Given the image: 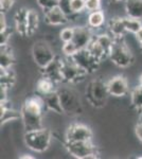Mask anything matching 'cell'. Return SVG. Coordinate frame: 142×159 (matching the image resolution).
<instances>
[{
    "instance_id": "obj_1",
    "label": "cell",
    "mask_w": 142,
    "mask_h": 159,
    "mask_svg": "<svg viewBox=\"0 0 142 159\" xmlns=\"http://www.w3.org/2000/svg\"><path fill=\"white\" fill-rule=\"evenodd\" d=\"M46 105L44 98L40 94L29 97L25 100L21 105V120L24 122L25 132L42 129L43 126V115L45 111Z\"/></svg>"
},
{
    "instance_id": "obj_2",
    "label": "cell",
    "mask_w": 142,
    "mask_h": 159,
    "mask_svg": "<svg viewBox=\"0 0 142 159\" xmlns=\"http://www.w3.org/2000/svg\"><path fill=\"white\" fill-rule=\"evenodd\" d=\"M109 91L107 88V82H104L102 79H94L86 87L85 97L86 100L94 107L101 108L107 102L109 97Z\"/></svg>"
},
{
    "instance_id": "obj_3",
    "label": "cell",
    "mask_w": 142,
    "mask_h": 159,
    "mask_svg": "<svg viewBox=\"0 0 142 159\" xmlns=\"http://www.w3.org/2000/svg\"><path fill=\"white\" fill-rule=\"evenodd\" d=\"M52 135L46 127L29 130L25 134V143L30 150L36 153H44L50 147Z\"/></svg>"
},
{
    "instance_id": "obj_4",
    "label": "cell",
    "mask_w": 142,
    "mask_h": 159,
    "mask_svg": "<svg viewBox=\"0 0 142 159\" xmlns=\"http://www.w3.org/2000/svg\"><path fill=\"white\" fill-rule=\"evenodd\" d=\"M110 61L118 66L119 68H127L134 64L135 57L127 45H126L124 38L115 39L112 45V51L109 54Z\"/></svg>"
},
{
    "instance_id": "obj_5",
    "label": "cell",
    "mask_w": 142,
    "mask_h": 159,
    "mask_svg": "<svg viewBox=\"0 0 142 159\" xmlns=\"http://www.w3.org/2000/svg\"><path fill=\"white\" fill-rule=\"evenodd\" d=\"M65 148L72 157L77 159L98 158L100 155L99 148L92 143V141H65Z\"/></svg>"
},
{
    "instance_id": "obj_6",
    "label": "cell",
    "mask_w": 142,
    "mask_h": 159,
    "mask_svg": "<svg viewBox=\"0 0 142 159\" xmlns=\"http://www.w3.org/2000/svg\"><path fill=\"white\" fill-rule=\"evenodd\" d=\"M57 92L59 94L64 114L68 116H77L82 114L83 107L81 104V100L76 91L69 88H58Z\"/></svg>"
},
{
    "instance_id": "obj_7",
    "label": "cell",
    "mask_w": 142,
    "mask_h": 159,
    "mask_svg": "<svg viewBox=\"0 0 142 159\" xmlns=\"http://www.w3.org/2000/svg\"><path fill=\"white\" fill-rule=\"evenodd\" d=\"M88 75L86 71H84L76 63L72 60V57H62V76H63V83L67 84H76Z\"/></svg>"
},
{
    "instance_id": "obj_8",
    "label": "cell",
    "mask_w": 142,
    "mask_h": 159,
    "mask_svg": "<svg viewBox=\"0 0 142 159\" xmlns=\"http://www.w3.org/2000/svg\"><path fill=\"white\" fill-rule=\"evenodd\" d=\"M32 55L36 65L40 69L45 68L56 57V54L50 47V45H48L44 40H39L34 43L32 48Z\"/></svg>"
},
{
    "instance_id": "obj_9",
    "label": "cell",
    "mask_w": 142,
    "mask_h": 159,
    "mask_svg": "<svg viewBox=\"0 0 142 159\" xmlns=\"http://www.w3.org/2000/svg\"><path fill=\"white\" fill-rule=\"evenodd\" d=\"M72 60L76 63L77 66H80L84 71L87 73H94L98 68H99L101 61H99L94 57L87 48L85 49H80L77 52L72 56Z\"/></svg>"
},
{
    "instance_id": "obj_10",
    "label": "cell",
    "mask_w": 142,
    "mask_h": 159,
    "mask_svg": "<svg viewBox=\"0 0 142 159\" xmlns=\"http://www.w3.org/2000/svg\"><path fill=\"white\" fill-rule=\"evenodd\" d=\"M65 141H92V130L89 126L82 123H72L66 132Z\"/></svg>"
},
{
    "instance_id": "obj_11",
    "label": "cell",
    "mask_w": 142,
    "mask_h": 159,
    "mask_svg": "<svg viewBox=\"0 0 142 159\" xmlns=\"http://www.w3.org/2000/svg\"><path fill=\"white\" fill-rule=\"evenodd\" d=\"M107 88L109 94L116 98H121L128 93L130 87L124 75H115L107 81Z\"/></svg>"
},
{
    "instance_id": "obj_12",
    "label": "cell",
    "mask_w": 142,
    "mask_h": 159,
    "mask_svg": "<svg viewBox=\"0 0 142 159\" xmlns=\"http://www.w3.org/2000/svg\"><path fill=\"white\" fill-rule=\"evenodd\" d=\"M94 38V32L89 25H87V27H74V36L72 42L76 43L79 50L88 47Z\"/></svg>"
},
{
    "instance_id": "obj_13",
    "label": "cell",
    "mask_w": 142,
    "mask_h": 159,
    "mask_svg": "<svg viewBox=\"0 0 142 159\" xmlns=\"http://www.w3.org/2000/svg\"><path fill=\"white\" fill-rule=\"evenodd\" d=\"M44 19L49 25H65L70 21L58 6H55L52 9L44 12Z\"/></svg>"
},
{
    "instance_id": "obj_14",
    "label": "cell",
    "mask_w": 142,
    "mask_h": 159,
    "mask_svg": "<svg viewBox=\"0 0 142 159\" xmlns=\"http://www.w3.org/2000/svg\"><path fill=\"white\" fill-rule=\"evenodd\" d=\"M42 72L43 75L51 79L55 83H63V76H62V56L56 55V57L49 65L42 69Z\"/></svg>"
},
{
    "instance_id": "obj_15",
    "label": "cell",
    "mask_w": 142,
    "mask_h": 159,
    "mask_svg": "<svg viewBox=\"0 0 142 159\" xmlns=\"http://www.w3.org/2000/svg\"><path fill=\"white\" fill-rule=\"evenodd\" d=\"M15 29L20 36H28V10L21 7L15 13Z\"/></svg>"
},
{
    "instance_id": "obj_16",
    "label": "cell",
    "mask_w": 142,
    "mask_h": 159,
    "mask_svg": "<svg viewBox=\"0 0 142 159\" xmlns=\"http://www.w3.org/2000/svg\"><path fill=\"white\" fill-rule=\"evenodd\" d=\"M108 33H109L115 39L124 38V35L127 33L124 24H123L122 17H113L108 22Z\"/></svg>"
},
{
    "instance_id": "obj_17",
    "label": "cell",
    "mask_w": 142,
    "mask_h": 159,
    "mask_svg": "<svg viewBox=\"0 0 142 159\" xmlns=\"http://www.w3.org/2000/svg\"><path fill=\"white\" fill-rule=\"evenodd\" d=\"M44 98V101H45V105L46 108L48 110H51V111L55 112V114L62 115L64 114L63 107H62V103H61V99H59V94L57 90L51 92L49 94H46V96H42Z\"/></svg>"
},
{
    "instance_id": "obj_18",
    "label": "cell",
    "mask_w": 142,
    "mask_h": 159,
    "mask_svg": "<svg viewBox=\"0 0 142 159\" xmlns=\"http://www.w3.org/2000/svg\"><path fill=\"white\" fill-rule=\"evenodd\" d=\"M14 53L9 43L2 45L0 49V68L2 69H10L15 64Z\"/></svg>"
},
{
    "instance_id": "obj_19",
    "label": "cell",
    "mask_w": 142,
    "mask_h": 159,
    "mask_svg": "<svg viewBox=\"0 0 142 159\" xmlns=\"http://www.w3.org/2000/svg\"><path fill=\"white\" fill-rule=\"evenodd\" d=\"M57 83H55L51 79L47 78V76L43 75L42 78L36 82V91L40 96H46L51 92H54L57 90Z\"/></svg>"
},
{
    "instance_id": "obj_20",
    "label": "cell",
    "mask_w": 142,
    "mask_h": 159,
    "mask_svg": "<svg viewBox=\"0 0 142 159\" xmlns=\"http://www.w3.org/2000/svg\"><path fill=\"white\" fill-rule=\"evenodd\" d=\"M124 2L127 16L142 19V0H125Z\"/></svg>"
},
{
    "instance_id": "obj_21",
    "label": "cell",
    "mask_w": 142,
    "mask_h": 159,
    "mask_svg": "<svg viewBox=\"0 0 142 159\" xmlns=\"http://www.w3.org/2000/svg\"><path fill=\"white\" fill-rule=\"evenodd\" d=\"M105 22V14L101 10L94 12H89L87 17V25H89L91 29H99Z\"/></svg>"
},
{
    "instance_id": "obj_22",
    "label": "cell",
    "mask_w": 142,
    "mask_h": 159,
    "mask_svg": "<svg viewBox=\"0 0 142 159\" xmlns=\"http://www.w3.org/2000/svg\"><path fill=\"white\" fill-rule=\"evenodd\" d=\"M0 86L7 87V89L12 88L13 85L15 84L16 81V76H15L14 71L12 68L10 69H2L0 68Z\"/></svg>"
},
{
    "instance_id": "obj_23",
    "label": "cell",
    "mask_w": 142,
    "mask_h": 159,
    "mask_svg": "<svg viewBox=\"0 0 142 159\" xmlns=\"http://www.w3.org/2000/svg\"><path fill=\"white\" fill-rule=\"evenodd\" d=\"M87 49H88L89 52L91 53V54L94 55L98 61H101V63H102L104 60H106L107 57H109L108 54L106 53V51L103 49V47L97 42L95 38L92 39V42L89 43V46L87 47Z\"/></svg>"
},
{
    "instance_id": "obj_24",
    "label": "cell",
    "mask_w": 142,
    "mask_h": 159,
    "mask_svg": "<svg viewBox=\"0 0 142 159\" xmlns=\"http://www.w3.org/2000/svg\"><path fill=\"white\" fill-rule=\"evenodd\" d=\"M39 27V15L35 10H28V36H32Z\"/></svg>"
},
{
    "instance_id": "obj_25",
    "label": "cell",
    "mask_w": 142,
    "mask_h": 159,
    "mask_svg": "<svg viewBox=\"0 0 142 159\" xmlns=\"http://www.w3.org/2000/svg\"><path fill=\"white\" fill-rule=\"evenodd\" d=\"M0 111H1V115H0L1 125L7 122L21 119V112H20V110L17 111V110H15L13 107H11V108H4V107L0 106Z\"/></svg>"
},
{
    "instance_id": "obj_26",
    "label": "cell",
    "mask_w": 142,
    "mask_h": 159,
    "mask_svg": "<svg viewBox=\"0 0 142 159\" xmlns=\"http://www.w3.org/2000/svg\"><path fill=\"white\" fill-rule=\"evenodd\" d=\"M122 20H123V24H124V27L126 31H127V33L136 34V33L142 28L141 20L138 18H134V17H131L126 15L125 17H122Z\"/></svg>"
},
{
    "instance_id": "obj_27",
    "label": "cell",
    "mask_w": 142,
    "mask_h": 159,
    "mask_svg": "<svg viewBox=\"0 0 142 159\" xmlns=\"http://www.w3.org/2000/svg\"><path fill=\"white\" fill-rule=\"evenodd\" d=\"M131 107L139 111L142 108V86L139 84L138 86L134 87L131 91Z\"/></svg>"
},
{
    "instance_id": "obj_28",
    "label": "cell",
    "mask_w": 142,
    "mask_h": 159,
    "mask_svg": "<svg viewBox=\"0 0 142 159\" xmlns=\"http://www.w3.org/2000/svg\"><path fill=\"white\" fill-rule=\"evenodd\" d=\"M94 38L97 39V42L102 46L103 49L106 51V53L108 54V56H109L112 45H113V43H115V38H113L109 33L99 34V35H97V36H94Z\"/></svg>"
},
{
    "instance_id": "obj_29",
    "label": "cell",
    "mask_w": 142,
    "mask_h": 159,
    "mask_svg": "<svg viewBox=\"0 0 142 159\" xmlns=\"http://www.w3.org/2000/svg\"><path fill=\"white\" fill-rule=\"evenodd\" d=\"M57 6L61 7V10L65 13V15L69 18V20H74V18H76L77 15L72 11L71 9V4H70V0H58Z\"/></svg>"
},
{
    "instance_id": "obj_30",
    "label": "cell",
    "mask_w": 142,
    "mask_h": 159,
    "mask_svg": "<svg viewBox=\"0 0 142 159\" xmlns=\"http://www.w3.org/2000/svg\"><path fill=\"white\" fill-rule=\"evenodd\" d=\"M77 51H79V48L76 47V45L72 40L64 43L63 46H62V52H63V55L66 56V57H72Z\"/></svg>"
},
{
    "instance_id": "obj_31",
    "label": "cell",
    "mask_w": 142,
    "mask_h": 159,
    "mask_svg": "<svg viewBox=\"0 0 142 159\" xmlns=\"http://www.w3.org/2000/svg\"><path fill=\"white\" fill-rule=\"evenodd\" d=\"M74 36V28L73 27H67L64 28L63 30L59 32V38L63 43L71 42Z\"/></svg>"
},
{
    "instance_id": "obj_32",
    "label": "cell",
    "mask_w": 142,
    "mask_h": 159,
    "mask_svg": "<svg viewBox=\"0 0 142 159\" xmlns=\"http://www.w3.org/2000/svg\"><path fill=\"white\" fill-rule=\"evenodd\" d=\"M71 9L76 15L86 11V0H70Z\"/></svg>"
},
{
    "instance_id": "obj_33",
    "label": "cell",
    "mask_w": 142,
    "mask_h": 159,
    "mask_svg": "<svg viewBox=\"0 0 142 159\" xmlns=\"http://www.w3.org/2000/svg\"><path fill=\"white\" fill-rule=\"evenodd\" d=\"M37 4L42 7V10L44 12L48 11V10L52 9L53 7L57 6L58 0H36Z\"/></svg>"
},
{
    "instance_id": "obj_34",
    "label": "cell",
    "mask_w": 142,
    "mask_h": 159,
    "mask_svg": "<svg viewBox=\"0 0 142 159\" xmlns=\"http://www.w3.org/2000/svg\"><path fill=\"white\" fill-rule=\"evenodd\" d=\"M101 7H102L101 0H86V11H98V10H101Z\"/></svg>"
},
{
    "instance_id": "obj_35",
    "label": "cell",
    "mask_w": 142,
    "mask_h": 159,
    "mask_svg": "<svg viewBox=\"0 0 142 159\" xmlns=\"http://www.w3.org/2000/svg\"><path fill=\"white\" fill-rule=\"evenodd\" d=\"M16 0H0V12L6 14L14 6Z\"/></svg>"
},
{
    "instance_id": "obj_36",
    "label": "cell",
    "mask_w": 142,
    "mask_h": 159,
    "mask_svg": "<svg viewBox=\"0 0 142 159\" xmlns=\"http://www.w3.org/2000/svg\"><path fill=\"white\" fill-rule=\"evenodd\" d=\"M12 33H13V30L11 28H7V30L0 32V45L2 46V45L9 43V40H10V38H11Z\"/></svg>"
},
{
    "instance_id": "obj_37",
    "label": "cell",
    "mask_w": 142,
    "mask_h": 159,
    "mask_svg": "<svg viewBox=\"0 0 142 159\" xmlns=\"http://www.w3.org/2000/svg\"><path fill=\"white\" fill-rule=\"evenodd\" d=\"M135 134L137 136V138H138V140L142 143V121L141 120L137 123V125L135 126Z\"/></svg>"
},
{
    "instance_id": "obj_38",
    "label": "cell",
    "mask_w": 142,
    "mask_h": 159,
    "mask_svg": "<svg viewBox=\"0 0 142 159\" xmlns=\"http://www.w3.org/2000/svg\"><path fill=\"white\" fill-rule=\"evenodd\" d=\"M1 88H0V103L1 102H6L7 101V90L9 89L7 88V87H3V86H0Z\"/></svg>"
},
{
    "instance_id": "obj_39",
    "label": "cell",
    "mask_w": 142,
    "mask_h": 159,
    "mask_svg": "<svg viewBox=\"0 0 142 159\" xmlns=\"http://www.w3.org/2000/svg\"><path fill=\"white\" fill-rule=\"evenodd\" d=\"M7 28H9V27H7V24L6 16H4L3 13H1V15H0V32L7 30Z\"/></svg>"
},
{
    "instance_id": "obj_40",
    "label": "cell",
    "mask_w": 142,
    "mask_h": 159,
    "mask_svg": "<svg viewBox=\"0 0 142 159\" xmlns=\"http://www.w3.org/2000/svg\"><path fill=\"white\" fill-rule=\"evenodd\" d=\"M135 36H136V38H137V40H138V43L141 45V43H142V28L138 31V32L136 33Z\"/></svg>"
},
{
    "instance_id": "obj_41",
    "label": "cell",
    "mask_w": 142,
    "mask_h": 159,
    "mask_svg": "<svg viewBox=\"0 0 142 159\" xmlns=\"http://www.w3.org/2000/svg\"><path fill=\"white\" fill-rule=\"evenodd\" d=\"M20 158H21V159H24V158L32 159V158H34V157H33V156H31V155H29V154H25V156H20Z\"/></svg>"
},
{
    "instance_id": "obj_42",
    "label": "cell",
    "mask_w": 142,
    "mask_h": 159,
    "mask_svg": "<svg viewBox=\"0 0 142 159\" xmlns=\"http://www.w3.org/2000/svg\"><path fill=\"white\" fill-rule=\"evenodd\" d=\"M112 2H113V3H119V2H123L125 1V0H110Z\"/></svg>"
},
{
    "instance_id": "obj_43",
    "label": "cell",
    "mask_w": 142,
    "mask_h": 159,
    "mask_svg": "<svg viewBox=\"0 0 142 159\" xmlns=\"http://www.w3.org/2000/svg\"><path fill=\"white\" fill-rule=\"evenodd\" d=\"M139 119H140L141 120V121H142V108L140 109V110H139Z\"/></svg>"
},
{
    "instance_id": "obj_44",
    "label": "cell",
    "mask_w": 142,
    "mask_h": 159,
    "mask_svg": "<svg viewBox=\"0 0 142 159\" xmlns=\"http://www.w3.org/2000/svg\"><path fill=\"white\" fill-rule=\"evenodd\" d=\"M139 84L142 86V74H141V76H140V80H139Z\"/></svg>"
},
{
    "instance_id": "obj_45",
    "label": "cell",
    "mask_w": 142,
    "mask_h": 159,
    "mask_svg": "<svg viewBox=\"0 0 142 159\" xmlns=\"http://www.w3.org/2000/svg\"><path fill=\"white\" fill-rule=\"evenodd\" d=\"M140 49H141V51H142V43H141V45H140Z\"/></svg>"
}]
</instances>
